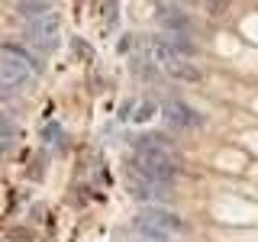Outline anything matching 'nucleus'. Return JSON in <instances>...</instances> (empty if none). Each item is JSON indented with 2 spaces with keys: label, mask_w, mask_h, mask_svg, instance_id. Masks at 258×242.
Instances as JSON below:
<instances>
[{
  "label": "nucleus",
  "mask_w": 258,
  "mask_h": 242,
  "mask_svg": "<svg viewBox=\"0 0 258 242\" xmlns=\"http://www.w3.org/2000/svg\"><path fill=\"white\" fill-rule=\"evenodd\" d=\"M133 226H145V229H155L161 236L174 239L181 236V232H187V223H184V216H177L171 207H161V204H145L139 210V216L133 220Z\"/></svg>",
  "instance_id": "obj_1"
},
{
  "label": "nucleus",
  "mask_w": 258,
  "mask_h": 242,
  "mask_svg": "<svg viewBox=\"0 0 258 242\" xmlns=\"http://www.w3.org/2000/svg\"><path fill=\"white\" fill-rule=\"evenodd\" d=\"M29 78V55L20 45H7V52L0 55V84L4 87H20Z\"/></svg>",
  "instance_id": "obj_2"
},
{
  "label": "nucleus",
  "mask_w": 258,
  "mask_h": 242,
  "mask_svg": "<svg viewBox=\"0 0 258 242\" xmlns=\"http://www.w3.org/2000/svg\"><path fill=\"white\" fill-rule=\"evenodd\" d=\"M58 29H61L58 16H55V13H45V16H39V20L29 23L26 39H29V45L39 48V52H52V48L58 45Z\"/></svg>",
  "instance_id": "obj_3"
},
{
  "label": "nucleus",
  "mask_w": 258,
  "mask_h": 242,
  "mask_svg": "<svg viewBox=\"0 0 258 242\" xmlns=\"http://www.w3.org/2000/svg\"><path fill=\"white\" fill-rule=\"evenodd\" d=\"M129 194H133L136 200H142V204H165V200L171 197L168 184L149 181V177H142L139 171H133V168H129Z\"/></svg>",
  "instance_id": "obj_4"
},
{
  "label": "nucleus",
  "mask_w": 258,
  "mask_h": 242,
  "mask_svg": "<svg viewBox=\"0 0 258 242\" xmlns=\"http://www.w3.org/2000/svg\"><path fill=\"white\" fill-rule=\"evenodd\" d=\"M165 116L171 119L174 126H200L204 123V116H200L194 107H187V103H181V100H171L165 107Z\"/></svg>",
  "instance_id": "obj_5"
},
{
  "label": "nucleus",
  "mask_w": 258,
  "mask_h": 242,
  "mask_svg": "<svg viewBox=\"0 0 258 242\" xmlns=\"http://www.w3.org/2000/svg\"><path fill=\"white\" fill-rule=\"evenodd\" d=\"M155 20H158V23H161V26H165L168 32H187V29H190L187 13H184V10H177V7H158Z\"/></svg>",
  "instance_id": "obj_6"
},
{
  "label": "nucleus",
  "mask_w": 258,
  "mask_h": 242,
  "mask_svg": "<svg viewBox=\"0 0 258 242\" xmlns=\"http://www.w3.org/2000/svg\"><path fill=\"white\" fill-rule=\"evenodd\" d=\"M165 71L174 81H184V84H197V81L204 78V75H200V68L194 62H187V58H171V62L165 65Z\"/></svg>",
  "instance_id": "obj_7"
},
{
  "label": "nucleus",
  "mask_w": 258,
  "mask_h": 242,
  "mask_svg": "<svg viewBox=\"0 0 258 242\" xmlns=\"http://www.w3.org/2000/svg\"><path fill=\"white\" fill-rule=\"evenodd\" d=\"M55 4H58V0H16V10L23 16H29V20H39V16H45Z\"/></svg>",
  "instance_id": "obj_8"
},
{
  "label": "nucleus",
  "mask_w": 258,
  "mask_h": 242,
  "mask_svg": "<svg viewBox=\"0 0 258 242\" xmlns=\"http://www.w3.org/2000/svg\"><path fill=\"white\" fill-rule=\"evenodd\" d=\"M168 42L174 45V52H177V58H190L194 52H197V45L190 42L187 36H184V32H171V39H168Z\"/></svg>",
  "instance_id": "obj_9"
},
{
  "label": "nucleus",
  "mask_w": 258,
  "mask_h": 242,
  "mask_svg": "<svg viewBox=\"0 0 258 242\" xmlns=\"http://www.w3.org/2000/svg\"><path fill=\"white\" fill-rule=\"evenodd\" d=\"M10 136H16V123L7 113H0V139H10Z\"/></svg>",
  "instance_id": "obj_10"
},
{
  "label": "nucleus",
  "mask_w": 258,
  "mask_h": 242,
  "mask_svg": "<svg viewBox=\"0 0 258 242\" xmlns=\"http://www.w3.org/2000/svg\"><path fill=\"white\" fill-rule=\"evenodd\" d=\"M155 116V103H142L139 113H136V123H145V119H152Z\"/></svg>",
  "instance_id": "obj_11"
},
{
  "label": "nucleus",
  "mask_w": 258,
  "mask_h": 242,
  "mask_svg": "<svg viewBox=\"0 0 258 242\" xmlns=\"http://www.w3.org/2000/svg\"><path fill=\"white\" fill-rule=\"evenodd\" d=\"M42 136H45V139H48V142H58V139H61V126H55V123H48V126L42 129Z\"/></svg>",
  "instance_id": "obj_12"
},
{
  "label": "nucleus",
  "mask_w": 258,
  "mask_h": 242,
  "mask_svg": "<svg viewBox=\"0 0 258 242\" xmlns=\"http://www.w3.org/2000/svg\"><path fill=\"white\" fill-rule=\"evenodd\" d=\"M207 7H210V13H223L226 0H207Z\"/></svg>",
  "instance_id": "obj_13"
},
{
  "label": "nucleus",
  "mask_w": 258,
  "mask_h": 242,
  "mask_svg": "<svg viewBox=\"0 0 258 242\" xmlns=\"http://www.w3.org/2000/svg\"><path fill=\"white\" fill-rule=\"evenodd\" d=\"M142 242H149V239H142ZM168 242H171V239H168Z\"/></svg>",
  "instance_id": "obj_14"
}]
</instances>
